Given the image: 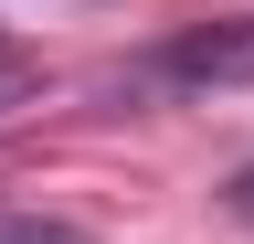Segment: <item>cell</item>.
<instances>
[{
    "instance_id": "3957f363",
    "label": "cell",
    "mask_w": 254,
    "mask_h": 244,
    "mask_svg": "<svg viewBox=\"0 0 254 244\" xmlns=\"http://www.w3.org/2000/svg\"><path fill=\"white\" fill-rule=\"evenodd\" d=\"M11 96H21V64H11V53H0V106H11Z\"/></svg>"
},
{
    "instance_id": "7a4b0ae2",
    "label": "cell",
    "mask_w": 254,
    "mask_h": 244,
    "mask_svg": "<svg viewBox=\"0 0 254 244\" xmlns=\"http://www.w3.org/2000/svg\"><path fill=\"white\" fill-rule=\"evenodd\" d=\"M222 212H233V223H244V234H254V160H244V170H233V180H222Z\"/></svg>"
},
{
    "instance_id": "6da1fadb",
    "label": "cell",
    "mask_w": 254,
    "mask_h": 244,
    "mask_svg": "<svg viewBox=\"0 0 254 244\" xmlns=\"http://www.w3.org/2000/svg\"><path fill=\"white\" fill-rule=\"evenodd\" d=\"M0 244H95L74 212H0Z\"/></svg>"
}]
</instances>
